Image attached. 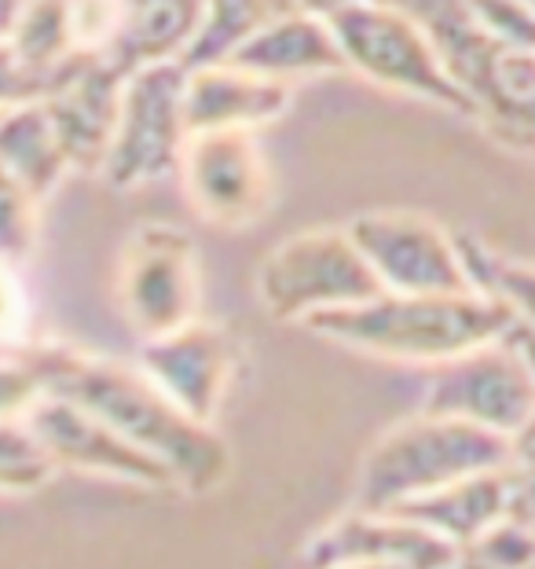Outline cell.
Listing matches in <instances>:
<instances>
[{"mask_svg": "<svg viewBox=\"0 0 535 569\" xmlns=\"http://www.w3.org/2000/svg\"><path fill=\"white\" fill-rule=\"evenodd\" d=\"M33 360L44 393L67 397L100 416L125 441L169 467L176 489L202 496L224 486L231 470V448L224 438L180 411L140 365L89 353L70 342H33Z\"/></svg>", "mask_w": 535, "mask_h": 569, "instance_id": "cell-1", "label": "cell"}, {"mask_svg": "<svg viewBox=\"0 0 535 569\" xmlns=\"http://www.w3.org/2000/svg\"><path fill=\"white\" fill-rule=\"evenodd\" d=\"M509 323H514V312L484 290H466V295L382 290L360 306L320 312L305 323V331L363 357L436 368L503 338Z\"/></svg>", "mask_w": 535, "mask_h": 569, "instance_id": "cell-2", "label": "cell"}, {"mask_svg": "<svg viewBox=\"0 0 535 569\" xmlns=\"http://www.w3.org/2000/svg\"><path fill=\"white\" fill-rule=\"evenodd\" d=\"M509 463V438L452 416L418 411L388 427L360 459L352 507L396 511L484 470Z\"/></svg>", "mask_w": 535, "mask_h": 569, "instance_id": "cell-3", "label": "cell"}, {"mask_svg": "<svg viewBox=\"0 0 535 569\" xmlns=\"http://www.w3.org/2000/svg\"><path fill=\"white\" fill-rule=\"evenodd\" d=\"M433 38L473 118L535 154V52L495 41L466 0H393Z\"/></svg>", "mask_w": 535, "mask_h": 569, "instance_id": "cell-4", "label": "cell"}, {"mask_svg": "<svg viewBox=\"0 0 535 569\" xmlns=\"http://www.w3.org/2000/svg\"><path fill=\"white\" fill-rule=\"evenodd\" d=\"M326 22L342 48L345 74L473 118V103L447 74L433 38L411 11L393 0H342L326 11Z\"/></svg>", "mask_w": 535, "mask_h": 569, "instance_id": "cell-5", "label": "cell"}, {"mask_svg": "<svg viewBox=\"0 0 535 569\" xmlns=\"http://www.w3.org/2000/svg\"><path fill=\"white\" fill-rule=\"evenodd\" d=\"M374 295H382V283L345 224L286 236L258 269L261 306L283 323L305 327L320 312L360 306Z\"/></svg>", "mask_w": 535, "mask_h": 569, "instance_id": "cell-6", "label": "cell"}, {"mask_svg": "<svg viewBox=\"0 0 535 569\" xmlns=\"http://www.w3.org/2000/svg\"><path fill=\"white\" fill-rule=\"evenodd\" d=\"M188 63H151L121 84V107L100 177L118 191H137L173 177L188 148Z\"/></svg>", "mask_w": 535, "mask_h": 569, "instance_id": "cell-7", "label": "cell"}, {"mask_svg": "<svg viewBox=\"0 0 535 569\" xmlns=\"http://www.w3.org/2000/svg\"><path fill=\"white\" fill-rule=\"evenodd\" d=\"M114 295L140 338L169 335L202 317V269L191 232L169 221H143L125 236L114 269Z\"/></svg>", "mask_w": 535, "mask_h": 569, "instance_id": "cell-8", "label": "cell"}, {"mask_svg": "<svg viewBox=\"0 0 535 569\" xmlns=\"http://www.w3.org/2000/svg\"><path fill=\"white\" fill-rule=\"evenodd\" d=\"M349 236L378 276L382 290L396 295H466L477 290L470 276L462 236L433 217L411 210H367L345 224Z\"/></svg>", "mask_w": 535, "mask_h": 569, "instance_id": "cell-9", "label": "cell"}, {"mask_svg": "<svg viewBox=\"0 0 535 569\" xmlns=\"http://www.w3.org/2000/svg\"><path fill=\"white\" fill-rule=\"evenodd\" d=\"M191 210L216 228H250L275 202V173L253 129L191 132L176 169Z\"/></svg>", "mask_w": 535, "mask_h": 569, "instance_id": "cell-10", "label": "cell"}, {"mask_svg": "<svg viewBox=\"0 0 535 569\" xmlns=\"http://www.w3.org/2000/svg\"><path fill=\"white\" fill-rule=\"evenodd\" d=\"M422 411L514 438L535 416V375L506 338H495L430 368Z\"/></svg>", "mask_w": 535, "mask_h": 569, "instance_id": "cell-11", "label": "cell"}, {"mask_svg": "<svg viewBox=\"0 0 535 569\" xmlns=\"http://www.w3.org/2000/svg\"><path fill=\"white\" fill-rule=\"evenodd\" d=\"M246 365V342L239 331L213 320H191L158 338H143L140 368L180 411L213 427Z\"/></svg>", "mask_w": 535, "mask_h": 569, "instance_id": "cell-12", "label": "cell"}, {"mask_svg": "<svg viewBox=\"0 0 535 569\" xmlns=\"http://www.w3.org/2000/svg\"><path fill=\"white\" fill-rule=\"evenodd\" d=\"M30 433L48 452V459L78 475L111 478L121 486L137 489H176V478L169 475V467L158 463L143 448L125 441L114 427H107L100 416H92L89 408H81L67 397L44 393L30 405L27 416Z\"/></svg>", "mask_w": 535, "mask_h": 569, "instance_id": "cell-13", "label": "cell"}, {"mask_svg": "<svg viewBox=\"0 0 535 569\" xmlns=\"http://www.w3.org/2000/svg\"><path fill=\"white\" fill-rule=\"evenodd\" d=\"M455 548L425 526L393 511H363L349 507L315 529L301 548V569H334L352 562H393L407 569H447Z\"/></svg>", "mask_w": 535, "mask_h": 569, "instance_id": "cell-14", "label": "cell"}, {"mask_svg": "<svg viewBox=\"0 0 535 569\" xmlns=\"http://www.w3.org/2000/svg\"><path fill=\"white\" fill-rule=\"evenodd\" d=\"M188 126L191 132L210 129H253L279 122L294 107V84L264 78L231 59L188 67Z\"/></svg>", "mask_w": 535, "mask_h": 569, "instance_id": "cell-15", "label": "cell"}, {"mask_svg": "<svg viewBox=\"0 0 535 569\" xmlns=\"http://www.w3.org/2000/svg\"><path fill=\"white\" fill-rule=\"evenodd\" d=\"M125 78L129 74H121L111 59H89V63L70 70L67 78H59L55 89L44 96L74 173H100L103 169Z\"/></svg>", "mask_w": 535, "mask_h": 569, "instance_id": "cell-16", "label": "cell"}, {"mask_svg": "<svg viewBox=\"0 0 535 569\" xmlns=\"http://www.w3.org/2000/svg\"><path fill=\"white\" fill-rule=\"evenodd\" d=\"M228 59L286 84L345 74V59L334 41L331 22H326V16H315V11H294V16L268 22Z\"/></svg>", "mask_w": 535, "mask_h": 569, "instance_id": "cell-17", "label": "cell"}, {"mask_svg": "<svg viewBox=\"0 0 535 569\" xmlns=\"http://www.w3.org/2000/svg\"><path fill=\"white\" fill-rule=\"evenodd\" d=\"M205 22V0H118V30L107 59L132 74L151 63H184Z\"/></svg>", "mask_w": 535, "mask_h": 569, "instance_id": "cell-18", "label": "cell"}, {"mask_svg": "<svg viewBox=\"0 0 535 569\" xmlns=\"http://www.w3.org/2000/svg\"><path fill=\"white\" fill-rule=\"evenodd\" d=\"M393 515H404L411 522L425 526L452 548H466L498 522L514 518V470H509V463L498 470H484V475H473L441 492L396 507Z\"/></svg>", "mask_w": 535, "mask_h": 569, "instance_id": "cell-19", "label": "cell"}, {"mask_svg": "<svg viewBox=\"0 0 535 569\" xmlns=\"http://www.w3.org/2000/svg\"><path fill=\"white\" fill-rule=\"evenodd\" d=\"M0 166L27 180L41 199L74 173L44 100H22L0 111Z\"/></svg>", "mask_w": 535, "mask_h": 569, "instance_id": "cell-20", "label": "cell"}, {"mask_svg": "<svg viewBox=\"0 0 535 569\" xmlns=\"http://www.w3.org/2000/svg\"><path fill=\"white\" fill-rule=\"evenodd\" d=\"M41 206L44 199L8 166H0V261L27 264L41 243Z\"/></svg>", "mask_w": 535, "mask_h": 569, "instance_id": "cell-21", "label": "cell"}, {"mask_svg": "<svg viewBox=\"0 0 535 569\" xmlns=\"http://www.w3.org/2000/svg\"><path fill=\"white\" fill-rule=\"evenodd\" d=\"M462 253H466L470 276H473V283H477V290L495 295L514 312V320L535 327V269L532 264L498 258V253L484 250L481 243H473V239H462Z\"/></svg>", "mask_w": 535, "mask_h": 569, "instance_id": "cell-22", "label": "cell"}, {"mask_svg": "<svg viewBox=\"0 0 535 569\" xmlns=\"http://www.w3.org/2000/svg\"><path fill=\"white\" fill-rule=\"evenodd\" d=\"M55 463L30 433L27 419H0V492H33L48 486Z\"/></svg>", "mask_w": 535, "mask_h": 569, "instance_id": "cell-23", "label": "cell"}, {"mask_svg": "<svg viewBox=\"0 0 535 569\" xmlns=\"http://www.w3.org/2000/svg\"><path fill=\"white\" fill-rule=\"evenodd\" d=\"M535 566V529L506 518L466 548H455L447 569H532Z\"/></svg>", "mask_w": 535, "mask_h": 569, "instance_id": "cell-24", "label": "cell"}, {"mask_svg": "<svg viewBox=\"0 0 535 569\" xmlns=\"http://www.w3.org/2000/svg\"><path fill=\"white\" fill-rule=\"evenodd\" d=\"M509 470H514V518L535 522V416L509 438Z\"/></svg>", "mask_w": 535, "mask_h": 569, "instance_id": "cell-25", "label": "cell"}, {"mask_svg": "<svg viewBox=\"0 0 535 569\" xmlns=\"http://www.w3.org/2000/svg\"><path fill=\"white\" fill-rule=\"evenodd\" d=\"M27 327V295L19 287L16 264L0 261V342H22Z\"/></svg>", "mask_w": 535, "mask_h": 569, "instance_id": "cell-26", "label": "cell"}, {"mask_svg": "<svg viewBox=\"0 0 535 569\" xmlns=\"http://www.w3.org/2000/svg\"><path fill=\"white\" fill-rule=\"evenodd\" d=\"M506 342L517 349L521 357H525V365L532 368V375H535V327H528V323H521V320H514L506 327Z\"/></svg>", "mask_w": 535, "mask_h": 569, "instance_id": "cell-27", "label": "cell"}, {"mask_svg": "<svg viewBox=\"0 0 535 569\" xmlns=\"http://www.w3.org/2000/svg\"><path fill=\"white\" fill-rule=\"evenodd\" d=\"M294 4H297L301 11H315V16H326V11L337 8L342 0H294Z\"/></svg>", "mask_w": 535, "mask_h": 569, "instance_id": "cell-28", "label": "cell"}, {"mask_svg": "<svg viewBox=\"0 0 535 569\" xmlns=\"http://www.w3.org/2000/svg\"><path fill=\"white\" fill-rule=\"evenodd\" d=\"M334 569H407V566H393V562H352V566H334Z\"/></svg>", "mask_w": 535, "mask_h": 569, "instance_id": "cell-29", "label": "cell"}, {"mask_svg": "<svg viewBox=\"0 0 535 569\" xmlns=\"http://www.w3.org/2000/svg\"><path fill=\"white\" fill-rule=\"evenodd\" d=\"M525 4H528V8H532V11H535V0H525Z\"/></svg>", "mask_w": 535, "mask_h": 569, "instance_id": "cell-30", "label": "cell"}, {"mask_svg": "<svg viewBox=\"0 0 535 569\" xmlns=\"http://www.w3.org/2000/svg\"><path fill=\"white\" fill-rule=\"evenodd\" d=\"M532 529H535V522H532Z\"/></svg>", "mask_w": 535, "mask_h": 569, "instance_id": "cell-31", "label": "cell"}]
</instances>
